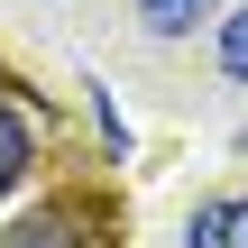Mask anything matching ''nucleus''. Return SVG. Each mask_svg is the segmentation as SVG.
Returning <instances> with one entry per match:
<instances>
[{
	"label": "nucleus",
	"mask_w": 248,
	"mask_h": 248,
	"mask_svg": "<svg viewBox=\"0 0 248 248\" xmlns=\"http://www.w3.org/2000/svg\"><path fill=\"white\" fill-rule=\"evenodd\" d=\"M184 248H248V193H221L184 221Z\"/></svg>",
	"instance_id": "obj_1"
},
{
	"label": "nucleus",
	"mask_w": 248,
	"mask_h": 248,
	"mask_svg": "<svg viewBox=\"0 0 248 248\" xmlns=\"http://www.w3.org/2000/svg\"><path fill=\"white\" fill-rule=\"evenodd\" d=\"M0 248H83V239H74V212L46 202V212H18V221L0 230Z\"/></svg>",
	"instance_id": "obj_3"
},
{
	"label": "nucleus",
	"mask_w": 248,
	"mask_h": 248,
	"mask_svg": "<svg viewBox=\"0 0 248 248\" xmlns=\"http://www.w3.org/2000/svg\"><path fill=\"white\" fill-rule=\"evenodd\" d=\"M28 166H37V129H28V110H9V101H0V193H18V184H28Z\"/></svg>",
	"instance_id": "obj_2"
},
{
	"label": "nucleus",
	"mask_w": 248,
	"mask_h": 248,
	"mask_svg": "<svg viewBox=\"0 0 248 248\" xmlns=\"http://www.w3.org/2000/svg\"><path fill=\"white\" fill-rule=\"evenodd\" d=\"M138 18H147V37H193L221 18V0H138Z\"/></svg>",
	"instance_id": "obj_4"
},
{
	"label": "nucleus",
	"mask_w": 248,
	"mask_h": 248,
	"mask_svg": "<svg viewBox=\"0 0 248 248\" xmlns=\"http://www.w3.org/2000/svg\"><path fill=\"white\" fill-rule=\"evenodd\" d=\"M212 28H221V74H230V83H248V9L212 18Z\"/></svg>",
	"instance_id": "obj_5"
}]
</instances>
